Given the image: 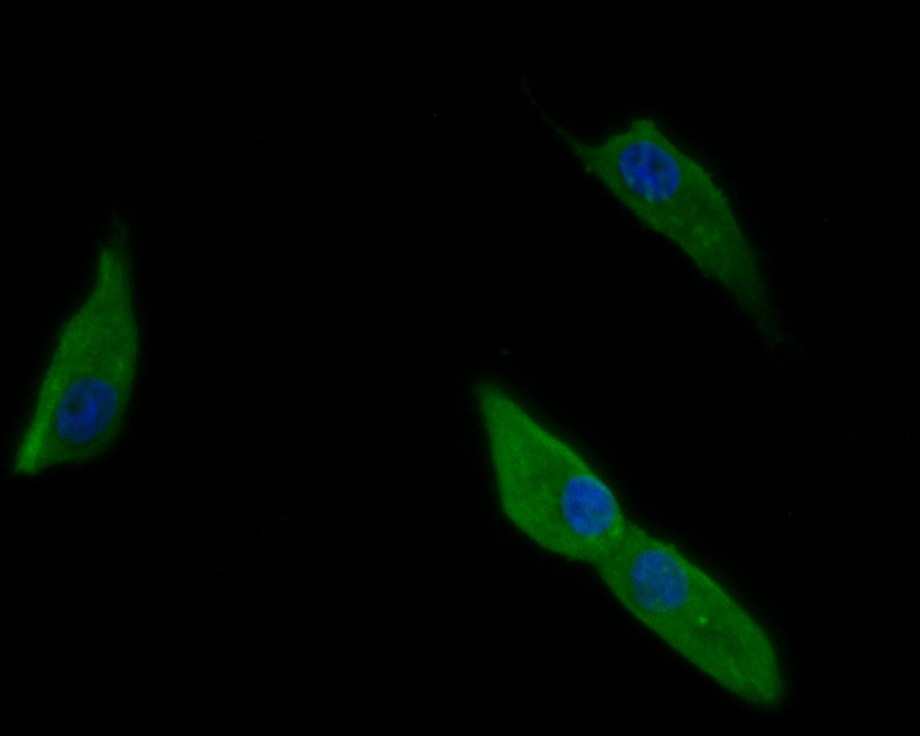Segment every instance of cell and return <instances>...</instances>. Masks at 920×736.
<instances>
[{
    "instance_id": "3",
    "label": "cell",
    "mask_w": 920,
    "mask_h": 736,
    "mask_svg": "<svg viewBox=\"0 0 920 736\" xmlns=\"http://www.w3.org/2000/svg\"><path fill=\"white\" fill-rule=\"evenodd\" d=\"M558 133L587 174L703 277L738 304L760 291L764 282L754 253L728 196L654 119L636 117L594 142L564 129Z\"/></svg>"
},
{
    "instance_id": "2",
    "label": "cell",
    "mask_w": 920,
    "mask_h": 736,
    "mask_svg": "<svg viewBox=\"0 0 920 736\" xmlns=\"http://www.w3.org/2000/svg\"><path fill=\"white\" fill-rule=\"evenodd\" d=\"M594 568L630 616L702 675L757 705L782 698V673L767 633L675 544L632 521Z\"/></svg>"
},
{
    "instance_id": "1",
    "label": "cell",
    "mask_w": 920,
    "mask_h": 736,
    "mask_svg": "<svg viewBox=\"0 0 920 736\" xmlns=\"http://www.w3.org/2000/svg\"><path fill=\"white\" fill-rule=\"evenodd\" d=\"M140 352L131 247L111 237L97 251L89 289L58 330L12 471L33 476L104 456L124 426Z\"/></svg>"
},
{
    "instance_id": "4",
    "label": "cell",
    "mask_w": 920,
    "mask_h": 736,
    "mask_svg": "<svg viewBox=\"0 0 920 736\" xmlns=\"http://www.w3.org/2000/svg\"><path fill=\"white\" fill-rule=\"evenodd\" d=\"M474 398L504 516L542 548L596 565L632 523L613 486L501 384L480 381Z\"/></svg>"
}]
</instances>
